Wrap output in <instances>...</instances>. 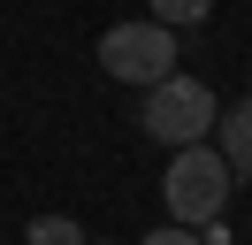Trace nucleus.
Listing matches in <instances>:
<instances>
[{
  "mask_svg": "<svg viewBox=\"0 0 252 245\" xmlns=\"http://www.w3.org/2000/svg\"><path fill=\"white\" fill-rule=\"evenodd\" d=\"M229 192H237V168L221 161V146H184L168 161V176H160V199H168L176 230H214Z\"/></svg>",
  "mask_w": 252,
  "mask_h": 245,
  "instance_id": "obj_1",
  "label": "nucleus"
},
{
  "mask_svg": "<svg viewBox=\"0 0 252 245\" xmlns=\"http://www.w3.org/2000/svg\"><path fill=\"white\" fill-rule=\"evenodd\" d=\"M138 122H145V138H153V146H176V153H184V146H206V130H221V107H214V92H206L199 77L176 69L168 84L145 92Z\"/></svg>",
  "mask_w": 252,
  "mask_h": 245,
  "instance_id": "obj_2",
  "label": "nucleus"
},
{
  "mask_svg": "<svg viewBox=\"0 0 252 245\" xmlns=\"http://www.w3.org/2000/svg\"><path fill=\"white\" fill-rule=\"evenodd\" d=\"M99 69L107 77H123V84H168L176 77V31L168 23H153V15H145V23H115L107 39H99Z\"/></svg>",
  "mask_w": 252,
  "mask_h": 245,
  "instance_id": "obj_3",
  "label": "nucleus"
},
{
  "mask_svg": "<svg viewBox=\"0 0 252 245\" xmlns=\"http://www.w3.org/2000/svg\"><path fill=\"white\" fill-rule=\"evenodd\" d=\"M214 138H221V161L237 168V184H252V100H237L229 115H221Z\"/></svg>",
  "mask_w": 252,
  "mask_h": 245,
  "instance_id": "obj_4",
  "label": "nucleus"
},
{
  "mask_svg": "<svg viewBox=\"0 0 252 245\" xmlns=\"http://www.w3.org/2000/svg\"><path fill=\"white\" fill-rule=\"evenodd\" d=\"M145 8H153V23L184 31V23H206V15H214V0H145Z\"/></svg>",
  "mask_w": 252,
  "mask_h": 245,
  "instance_id": "obj_5",
  "label": "nucleus"
},
{
  "mask_svg": "<svg viewBox=\"0 0 252 245\" xmlns=\"http://www.w3.org/2000/svg\"><path fill=\"white\" fill-rule=\"evenodd\" d=\"M31 245H92V238H84L69 214H38V222H31Z\"/></svg>",
  "mask_w": 252,
  "mask_h": 245,
  "instance_id": "obj_6",
  "label": "nucleus"
},
{
  "mask_svg": "<svg viewBox=\"0 0 252 245\" xmlns=\"http://www.w3.org/2000/svg\"><path fill=\"white\" fill-rule=\"evenodd\" d=\"M145 245H206V230H176V222H168V230H153Z\"/></svg>",
  "mask_w": 252,
  "mask_h": 245,
  "instance_id": "obj_7",
  "label": "nucleus"
}]
</instances>
